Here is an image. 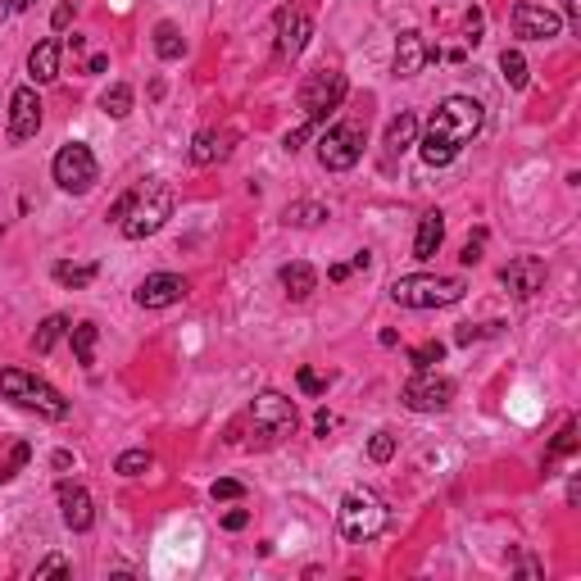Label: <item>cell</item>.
Here are the masks:
<instances>
[{
    "mask_svg": "<svg viewBox=\"0 0 581 581\" xmlns=\"http://www.w3.org/2000/svg\"><path fill=\"white\" fill-rule=\"evenodd\" d=\"M0 395L14 400L19 409H32L41 418H69V400L50 382H41L37 373H23V368H5L0 373Z\"/></svg>",
    "mask_w": 581,
    "mask_h": 581,
    "instance_id": "4",
    "label": "cell"
},
{
    "mask_svg": "<svg viewBox=\"0 0 581 581\" xmlns=\"http://www.w3.org/2000/svg\"><path fill=\"white\" fill-rule=\"evenodd\" d=\"M482 123H486V114H482V105H477V100H468V96L441 100V109L432 114L423 141H414L418 155H423V164H432V168L454 164V155H459V150L468 146L477 132H482Z\"/></svg>",
    "mask_w": 581,
    "mask_h": 581,
    "instance_id": "1",
    "label": "cell"
},
{
    "mask_svg": "<svg viewBox=\"0 0 581 581\" xmlns=\"http://www.w3.org/2000/svg\"><path fill=\"white\" fill-rule=\"evenodd\" d=\"M69 559H60V554H55V559H46V563H37V581L41 577H69Z\"/></svg>",
    "mask_w": 581,
    "mask_h": 581,
    "instance_id": "37",
    "label": "cell"
},
{
    "mask_svg": "<svg viewBox=\"0 0 581 581\" xmlns=\"http://www.w3.org/2000/svg\"><path fill=\"white\" fill-rule=\"evenodd\" d=\"M296 382H300V391H305V395H323V391H327V382L314 373V368H300Z\"/></svg>",
    "mask_w": 581,
    "mask_h": 581,
    "instance_id": "36",
    "label": "cell"
},
{
    "mask_svg": "<svg viewBox=\"0 0 581 581\" xmlns=\"http://www.w3.org/2000/svg\"><path fill=\"white\" fill-rule=\"evenodd\" d=\"M500 282L509 286L513 300H532L536 291L545 286V259H536V255L509 259V264H504V273H500Z\"/></svg>",
    "mask_w": 581,
    "mask_h": 581,
    "instance_id": "12",
    "label": "cell"
},
{
    "mask_svg": "<svg viewBox=\"0 0 581 581\" xmlns=\"http://www.w3.org/2000/svg\"><path fill=\"white\" fill-rule=\"evenodd\" d=\"M64 332H69V318H64V314H50L46 323L37 327V336H32V350H37V355H50V350H55V341H60Z\"/></svg>",
    "mask_w": 581,
    "mask_h": 581,
    "instance_id": "24",
    "label": "cell"
},
{
    "mask_svg": "<svg viewBox=\"0 0 581 581\" xmlns=\"http://www.w3.org/2000/svg\"><path fill=\"white\" fill-rule=\"evenodd\" d=\"M368 454H373L377 463H386V459L395 454V436H391V432H377L373 441H368Z\"/></svg>",
    "mask_w": 581,
    "mask_h": 581,
    "instance_id": "34",
    "label": "cell"
},
{
    "mask_svg": "<svg viewBox=\"0 0 581 581\" xmlns=\"http://www.w3.org/2000/svg\"><path fill=\"white\" fill-rule=\"evenodd\" d=\"M96 273H100L96 264H55V282L73 286V291H78V286H91V282H96Z\"/></svg>",
    "mask_w": 581,
    "mask_h": 581,
    "instance_id": "28",
    "label": "cell"
},
{
    "mask_svg": "<svg viewBox=\"0 0 581 581\" xmlns=\"http://www.w3.org/2000/svg\"><path fill=\"white\" fill-rule=\"evenodd\" d=\"M28 73L37 87L60 78V41H37V46L28 50Z\"/></svg>",
    "mask_w": 581,
    "mask_h": 581,
    "instance_id": "18",
    "label": "cell"
},
{
    "mask_svg": "<svg viewBox=\"0 0 581 581\" xmlns=\"http://www.w3.org/2000/svg\"><path fill=\"white\" fill-rule=\"evenodd\" d=\"M87 69H91V73H105V69H109V60H105V55H91Z\"/></svg>",
    "mask_w": 581,
    "mask_h": 581,
    "instance_id": "42",
    "label": "cell"
},
{
    "mask_svg": "<svg viewBox=\"0 0 581 581\" xmlns=\"http://www.w3.org/2000/svg\"><path fill=\"white\" fill-rule=\"evenodd\" d=\"M282 286H286V296H291V300H309V296H314V286H318V273L309 264H286L282 268Z\"/></svg>",
    "mask_w": 581,
    "mask_h": 581,
    "instance_id": "22",
    "label": "cell"
},
{
    "mask_svg": "<svg viewBox=\"0 0 581 581\" xmlns=\"http://www.w3.org/2000/svg\"><path fill=\"white\" fill-rule=\"evenodd\" d=\"M327 277H332V282H345V277H350V264H336Z\"/></svg>",
    "mask_w": 581,
    "mask_h": 581,
    "instance_id": "45",
    "label": "cell"
},
{
    "mask_svg": "<svg viewBox=\"0 0 581 581\" xmlns=\"http://www.w3.org/2000/svg\"><path fill=\"white\" fill-rule=\"evenodd\" d=\"M50 173H55L60 191H73V196H82V191L96 187L100 164H96V155H91V146H82V141H69V146H64L60 155H55Z\"/></svg>",
    "mask_w": 581,
    "mask_h": 581,
    "instance_id": "9",
    "label": "cell"
},
{
    "mask_svg": "<svg viewBox=\"0 0 581 581\" xmlns=\"http://www.w3.org/2000/svg\"><path fill=\"white\" fill-rule=\"evenodd\" d=\"M50 23H55V32H64V28H69V23H73V5H69V0H64V5H60V10H55V14H50Z\"/></svg>",
    "mask_w": 581,
    "mask_h": 581,
    "instance_id": "40",
    "label": "cell"
},
{
    "mask_svg": "<svg viewBox=\"0 0 581 581\" xmlns=\"http://www.w3.org/2000/svg\"><path fill=\"white\" fill-rule=\"evenodd\" d=\"M309 37H314V23H309L305 10L282 5V10L273 14V50H277V60H300V50L309 46Z\"/></svg>",
    "mask_w": 581,
    "mask_h": 581,
    "instance_id": "11",
    "label": "cell"
},
{
    "mask_svg": "<svg viewBox=\"0 0 581 581\" xmlns=\"http://www.w3.org/2000/svg\"><path fill=\"white\" fill-rule=\"evenodd\" d=\"M414 141H418V119L404 109L400 119H391V128H386V155H404Z\"/></svg>",
    "mask_w": 581,
    "mask_h": 581,
    "instance_id": "21",
    "label": "cell"
},
{
    "mask_svg": "<svg viewBox=\"0 0 581 581\" xmlns=\"http://www.w3.org/2000/svg\"><path fill=\"white\" fill-rule=\"evenodd\" d=\"M400 400L409 404L414 414H441V409H450V400H454V382L450 377H436L432 368H418V377L404 382Z\"/></svg>",
    "mask_w": 581,
    "mask_h": 581,
    "instance_id": "10",
    "label": "cell"
},
{
    "mask_svg": "<svg viewBox=\"0 0 581 581\" xmlns=\"http://www.w3.org/2000/svg\"><path fill=\"white\" fill-rule=\"evenodd\" d=\"M441 359H445V345L441 341H423L414 355H409V364H414V368H436Z\"/></svg>",
    "mask_w": 581,
    "mask_h": 581,
    "instance_id": "31",
    "label": "cell"
},
{
    "mask_svg": "<svg viewBox=\"0 0 581 581\" xmlns=\"http://www.w3.org/2000/svg\"><path fill=\"white\" fill-rule=\"evenodd\" d=\"M314 427H318V436H327V427H332V414H327V409H323V414L314 418Z\"/></svg>",
    "mask_w": 581,
    "mask_h": 581,
    "instance_id": "43",
    "label": "cell"
},
{
    "mask_svg": "<svg viewBox=\"0 0 581 581\" xmlns=\"http://www.w3.org/2000/svg\"><path fill=\"white\" fill-rule=\"evenodd\" d=\"M155 50H159V60H182L187 41H182L178 23H159V28H155Z\"/></svg>",
    "mask_w": 581,
    "mask_h": 581,
    "instance_id": "26",
    "label": "cell"
},
{
    "mask_svg": "<svg viewBox=\"0 0 581 581\" xmlns=\"http://www.w3.org/2000/svg\"><path fill=\"white\" fill-rule=\"evenodd\" d=\"M441 241H445V214L441 209H427L423 218H418V237H414V259H432L436 250H441Z\"/></svg>",
    "mask_w": 581,
    "mask_h": 581,
    "instance_id": "19",
    "label": "cell"
},
{
    "mask_svg": "<svg viewBox=\"0 0 581 581\" xmlns=\"http://www.w3.org/2000/svg\"><path fill=\"white\" fill-rule=\"evenodd\" d=\"M432 60H441V50L427 46L423 32H400V41H395V73L400 78H418Z\"/></svg>",
    "mask_w": 581,
    "mask_h": 581,
    "instance_id": "16",
    "label": "cell"
},
{
    "mask_svg": "<svg viewBox=\"0 0 581 581\" xmlns=\"http://www.w3.org/2000/svg\"><path fill=\"white\" fill-rule=\"evenodd\" d=\"M150 468H155V454L150 450H123L119 463H114L119 477H141V473H150Z\"/></svg>",
    "mask_w": 581,
    "mask_h": 581,
    "instance_id": "29",
    "label": "cell"
},
{
    "mask_svg": "<svg viewBox=\"0 0 581 581\" xmlns=\"http://www.w3.org/2000/svg\"><path fill=\"white\" fill-rule=\"evenodd\" d=\"M14 5H19V10H28V5H37V0H14Z\"/></svg>",
    "mask_w": 581,
    "mask_h": 581,
    "instance_id": "46",
    "label": "cell"
},
{
    "mask_svg": "<svg viewBox=\"0 0 581 581\" xmlns=\"http://www.w3.org/2000/svg\"><path fill=\"white\" fill-rule=\"evenodd\" d=\"M173 218V187L164 178H146L109 209V223H119V232L128 241H146L155 237L159 227Z\"/></svg>",
    "mask_w": 581,
    "mask_h": 581,
    "instance_id": "2",
    "label": "cell"
},
{
    "mask_svg": "<svg viewBox=\"0 0 581 581\" xmlns=\"http://www.w3.org/2000/svg\"><path fill=\"white\" fill-rule=\"evenodd\" d=\"M69 336H73V355H78V364L82 368H91L96 364V323H78V327H69Z\"/></svg>",
    "mask_w": 581,
    "mask_h": 581,
    "instance_id": "23",
    "label": "cell"
},
{
    "mask_svg": "<svg viewBox=\"0 0 581 581\" xmlns=\"http://www.w3.org/2000/svg\"><path fill=\"white\" fill-rule=\"evenodd\" d=\"M482 241H486V237H482V232H477V237L468 241V246H463V255H459L463 264H477V259H482Z\"/></svg>",
    "mask_w": 581,
    "mask_h": 581,
    "instance_id": "39",
    "label": "cell"
},
{
    "mask_svg": "<svg viewBox=\"0 0 581 581\" xmlns=\"http://www.w3.org/2000/svg\"><path fill=\"white\" fill-rule=\"evenodd\" d=\"M563 19L554 10H545V5H532V0H522V5H513V32L527 41H550L559 37Z\"/></svg>",
    "mask_w": 581,
    "mask_h": 581,
    "instance_id": "13",
    "label": "cell"
},
{
    "mask_svg": "<svg viewBox=\"0 0 581 581\" xmlns=\"http://www.w3.org/2000/svg\"><path fill=\"white\" fill-rule=\"evenodd\" d=\"M495 332H500V323H482V327L468 323V327H459V336H454V341H459V345H473L477 336H495Z\"/></svg>",
    "mask_w": 581,
    "mask_h": 581,
    "instance_id": "35",
    "label": "cell"
},
{
    "mask_svg": "<svg viewBox=\"0 0 581 581\" xmlns=\"http://www.w3.org/2000/svg\"><path fill=\"white\" fill-rule=\"evenodd\" d=\"M364 159V123H332V128L318 137V164L332 168V173H345Z\"/></svg>",
    "mask_w": 581,
    "mask_h": 581,
    "instance_id": "7",
    "label": "cell"
},
{
    "mask_svg": "<svg viewBox=\"0 0 581 581\" xmlns=\"http://www.w3.org/2000/svg\"><path fill=\"white\" fill-rule=\"evenodd\" d=\"M246 522H250V513H246V509H232V513H223V527H227V532H241Z\"/></svg>",
    "mask_w": 581,
    "mask_h": 581,
    "instance_id": "38",
    "label": "cell"
},
{
    "mask_svg": "<svg viewBox=\"0 0 581 581\" xmlns=\"http://www.w3.org/2000/svg\"><path fill=\"white\" fill-rule=\"evenodd\" d=\"M368 264H373V255H368V250H359V255H355V264H350V268H359V273H364Z\"/></svg>",
    "mask_w": 581,
    "mask_h": 581,
    "instance_id": "44",
    "label": "cell"
},
{
    "mask_svg": "<svg viewBox=\"0 0 581 581\" xmlns=\"http://www.w3.org/2000/svg\"><path fill=\"white\" fill-rule=\"evenodd\" d=\"M187 277L178 273H150L146 282L137 286V305L141 309H168V305H178V300H187Z\"/></svg>",
    "mask_w": 581,
    "mask_h": 581,
    "instance_id": "14",
    "label": "cell"
},
{
    "mask_svg": "<svg viewBox=\"0 0 581 581\" xmlns=\"http://www.w3.org/2000/svg\"><path fill=\"white\" fill-rule=\"evenodd\" d=\"M60 504H64V527H69V532H91V522H96V504H91V495L82 491V486L64 482L60 486Z\"/></svg>",
    "mask_w": 581,
    "mask_h": 581,
    "instance_id": "17",
    "label": "cell"
},
{
    "mask_svg": "<svg viewBox=\"0 0 581 581\" xmlns=\"http://www.w3.org/2000/svg\"><path fill=\"white\" fill-rule=\"evenodd\" d=\"M341 100H345V73H336V69H318L300 82V109H305V123H314V128Z\"/></svg>",
    "mask_w": 581,
    "mask_h": 581,
    "instance_id": "8",
    "label": "cell"
},
{
    "mask_svg": "<svg viewBox=\"0 0 581 581\" xmlns=\"http://www.w3.org/2000/svg\"><path fill=\"white\" fill-rule=\"evenodd\" d=\"M246 423H250V445H277V441H286V436L296 432V423H300V418H296V400H286L282 391L255 395Z\"/></svg>",
    "mask_w": 581,
    "mask_h": 581,
    "instance_id": "5",
    "label": "cell"
},
{
    "mask_svg": "<svg viewBox=\"0 0 581 581\" xmlns=\"http://www.w3.org/2000/svg\"><path fill=\"white\" fill-rule=\"evenodd\" d=\"M100 109H105L109 119H128L132 114V87L128 82H114V87L100 96Z\"/></svg>",
    "mask_w": 581,
    "mask_h": 581,
    "instance_id": "27",
    "label": "cell"
},
{
    "mask_svg": "<svg viewBox=\"0 0 581 581\" xmlns=\"http://www.w3.org/2000/svg\"><path fill=\"white\" fill-rule=\"evenodd\" d=\"M41 132V96L37 87H19L10 96V141H32Z\"/></svg>",
    "mask_w": 581,
    "mask_h": 581,
    "instance_id": "15",
    "label": "cell"
},
{
    "mask_svg": "<svg viewBox=\"0 0 581 581\" xmlns=\"http://www.w3.org/2000/svg\"><path fill=\"white\" fill-rule=\"evenodd\" d=\"M341 536L345 541H377V536L386 532V522H391V513H386V504L377 500L373 491H350L341 500Z\"/></svg>",
    "mask_w": 581,
    "mask_h": 581,
    "instance_id": "6",
    "label": "cell"
},
{
    "mask_svg": "<svg viewBox=\"0 0 581 581\" xmlns=\"http://www.w3.org/2000/svg\"><path fill=\"white\" fill-rule=\"evenodd\" d=\"M209 495H214V500H241V495H246V486H241L237 477H218Z\"/></svg>",
    "mask_w": 581,
    "mask_h": 581,
    "instance_id": "33",
    "label": "cell"
},
{
    "mask_svg": "<svg viewBox=\"0 0 581 581\" xmlns=\"http://www.w3.org/2000/svg\"><path fill=\"white\" fill-rule=\"evenodd\" d=\"M500 69H504V82H509L513 91L527 87V60H522L518 50H504V55H500Z\"/></svg>",
    "mask_w": 581,
    "mask_h": 581,
    "instance_id": "30",
    "label": "cell"
},
{
    "mask_svg": "<svg viewBox=\"0 0 581 581\" xmlns=\"http://www.w3.org/2000/svg\"><path fill=\"white\" fill-rule=\"evenodd\" d=\"M227 132H196V141H191V164H200V168H209V164H218V159L227 155Z\"/></svg>",
    "mask_w": 581,
    "mask_h": 581,
    "instance_id": "20",
    "label": "cell"
},
{
    "mask_svg": "<svg viewBox=\"0 0 581 581\" xmlns=\"http://www.w3.org/2000/svg\"><path fill=\"white\" fill-rule=\"evenodd\" d=\"M323 218H327V209L318 205V200H300V205H286L282 223L286 227H318Z\"/></svg>",
    "mask_w": 581,
    "mask_h": 581,
    "instance_id": "25",
    "label": "cell"
},
{
    "mask_svg": "<svg viewBox=\"0 0 581 581\" xmlns=\"http://www.w3.org/2000/svg\"><path fill=\"white\" fill-rule=\"evenodd\" d=\"M572 445H577V423H563L559 441H554V450H550V459H545V463H554V459H563V454H572Z\"/></svg>",
    "mask_w": 581,
    "mask_h": 581,
    "instance_id": "32",
    "label": "cell"
},
{
    "mask_svg": "<svg viewBox=\"0 0 581 581\" xmlns=\"http://www.w3.org/2000/svg\"><path fill=\"white\" fill-rule=\"evenodd\" d=\"M463 291L468 286L459 277H432V273H409L391 282V300L400 309H445V305H459Z\"/></svg>",
    "mask_w": 581,
    "mask_h": 581,
    "instance_id": "3",
    "label": "cell"
},
{
    "mask_svg": "<svg viewBox=\"0 0 581 581\" xmlns=\"http://www.w3.org/2000/svg\"><path fill=\"white\" fill-rule=\"evenodd\" d=\"M563 10H568V23L581 28V0H563Z\"/></svg>",
    "mask_w": 581,
    "mask_h": 581,
    "instance_id": "41",
    "label": "cell"
}]
</instances>
